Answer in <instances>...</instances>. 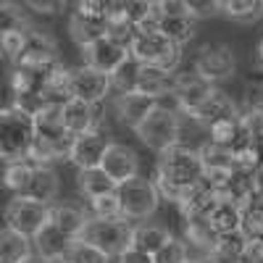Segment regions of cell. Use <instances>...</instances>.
<instances>
[{"instance_id": "cell-1", "label": "cell", "mask_w": 263, "mask_h": 263, "mask_svg": "<svg viewBox=\"0 0 263 263\" xmlns=\"http://www.w3.org/2000/svg\"><path fill=\"white\" fill-rule=\"evenodd\" d=\"M205 179L203 174V163H200V156H197V147H187V145H177L166 153L158 156V163H156V182L161 197L171 200L174 205H179L182 195L200 184Z\"/></svg>"}, {"instance_id": "cell-2", "label": "cell", "mask_w": 263, "mask_h": 263, "mask_svg": "<svg viewBox=\"0 0 263 263\" xmlns=\"http://www.w3.org/2000/svg\"><path fill=\"white\" fill-rule=\"evenodd\" d=\"M34 137V116L18 111V108H3V114H0V156L6 163L27 161Z\"/></svg>"}, {"instance_id": "cell-3", "label": "cell", "mask_w": 263, "mask_h": 263, "mask_svg": "<svg viewBox=\"0 0 263 263\" xmlns=\"http://www.w3.org/2000/svg\"><path fill=\"white\" fill-rule=\"evenodd\" d=\"M111 27V16H108V3L103 0H82L74 3L69 13V37L82 50L92 42L103 40Z\"/></svg>"}, {"instance_id": "cell-4", "label": "cell", "mask_w": 263, "mask_h": 263, "mask_svg": "<svg viewBox=\"0 0 263 263\" xmlns=\"http://www.w3.org/2000/svg\"><path fill=\"white\" fill-rule=\"evenodd\" d=\"M135 135L140 137V142L145 147H150L153 153L161 156V153L182 145V114L171 111L166 105H158L156 111L142 121V126Z\"/></svg>"}, {"instance_id": "cell-5", "label": "cell", "mask_w": 263, "mask_h": 263, "mask_svg": "<svg viewBox=\"0 0 263 263\" xmlns=\"http://www.w3.org/2000/svg\"><path fill=\"white\" fill-rule=\"evenodd\" d=\"M84 242H90L92 248L103 250L105 255H111L119 260L132 245H135V227L126 218H116V221H105V218H92L84 227L82 237Z\"/></svg>"}, {"instance_id": "cell-6", "label": "cell", "mask_w": 263, "mask_h": 263, "mask_svg": "<svg viewBox=\"0 0 263 263\" xmlns=\"http://www.w3.org/2000/svg\"><path fill=\"white\" fill-rule=\"evenodd\" d=\"M132 58L142 66H158L168 74H177L182 63V48L177 42H171L166 34H161L158 29H147L132 45Z\"/></svg>"}, {"instance_id": "cell-7", "label": "cell", "mask_w": 263, "mask_h": 263, "mask_svg": "<svg viewBox=\"0 0 263 263\" xmlns=\"http://www.w3.org/2000/svg\"><path fill=\"white\" fill-rule=\"evenodd\" d=\"M213 92H216V87L211 82H205L203 77H197L195 71H177L174 74L171 92L158 105H166V108H171V111H177V114L192 116Z\"/></svg>"}, {"instance_id": "cell-8", "label": "cell", "mask_w": 263, "mask_h": 263, "mask_svg": "<svg viewBox=\"0 0 263 263\" xmlns=\"http://www.w3.org/2000/svg\"><path fill=\"white\" fill-rule=\"evenodd\" d=\"M119 197H121V211L126 221H150V216L158 211L161 203V192L156 187V182L147 177H135L126 184L119 187Z\"/></svg>"}, {"instance_id": "cell-9", "label": "cell", "mask_w": 263, "mask_h": 263, "mask_svg": "<svg viewBox=\"0 0 263 263\" xmlns=\"http://www.w3.org/2000/svg\"><path fill=\"white\" fill-rule=\"evenodd\" d=\"M192 71L216 87V84L229 82L234 77L237 55H234V50L227 45V42H205V45L195 53Z\"/></svg>"}, {"instance_id": "cell-10", "label": "cell", "mask_w": 263, "mask_h": 263, "mask_svg": "<svg viewBox=\"0 0 263 263\" xmlns=\"http://www.w3.org/2000/svg\"><path fill=\"white\" fill-rule=\"evenodd\" d=\"M50 224V205L34 203L29 197H11L6 205V227L34 239L42 229Z\"/></svg>"}, {"instance_id": "cell-11", "label": "cell", "mask_w": 263, "mask_h": 263, "mask_svg": "<svg viewBox=\"0 0 263 263\" xmlns=\"http://www.w3.org/2000/svg\"><path fill=\"white\" fill-rule=\"evenodd\" d=\"M197 156H200V163H203L205 182L213 184L218 192H224V187L229 184V179L234 177V171H237L232 150H227L221 145L205 140L200 147H197Z\"/></svg>"}, {"instance_id": "cell-12", "label": "cell", "mask_w": 263, "mask_h": 263, "mask_svg": "<svg viewBox=\"0 0 263 263\" xmlns=\"http://www.w3.org/2000/svg\"><path fill=\"white\" fill-rule=\"evenodd\" d=\"M129 58H132V53H129L126 48H121L119 42L111 40L108 34H105L103 40L92 42V45L82 48V61H84V66H90V69H95V71H103V74H108V77H114Z\"/></svg>"}, {"instance_id": "cell-13", "label": "cell", "mask_w": 263, "mask_h": 263, "mask_svg": "<svg viewBox=\"0 0 263 263\" xmlns=\"http://www.w3.org/2000/svg\"><path fill=\"white\" fill-rule=\"evenodd\" d=\"M111 90H114V79L108 74L95 71V69H90V66L71 69V98L84 100L90 105H98L111 95Z\"/></svg>"}, {"instance_id": "cell-14", "label": "cell", "mask_w": 263, "mask_h": 263, "mask_svg": "<svg viewBox=\"0 0 263 263\" xmlns=\"http://www.w3.org/2000/svg\"><path fill=\"white\" fill-rule=\"evenodd\" d=\"M108 147H111V140L103 129H95L90 135H82V137H74V145H71V153H69V161L77 166V171H90V168H100L103 166V158Z\"/></svg>"}, {"instance_id": "cell-15", "label": "cell", "mask_w": 263, "mask_h": 263, "mask_svg": "<svg viewBox=\"0 0 263 263\" xmlns=\"http://www.w3.org/2000/svg\"><path fill=\"white\" fill-rule=\"evenodd\" d=\"M100 168L121 187L129 179L140 177V156H137L135 147H129L124 142H111V147H108Z\"/></svg>"}, {"instance_id": "cell-16", "label": "cell", "mask_w": 263, "mask_h": 263, "mask_svg": "<svg viewBox=\"0 0 263 263\" xmlns=\"http://www.w3.org/2000/svg\"><path fill=\"white\" fill-rule=\"evenodd\" d=\"M182 239L190 250V260H205L213 255L216 242H218V234L211 227L208 218H195V221H184L182 227Z\"/></svg>"}, {"instance_id": "cell-17", "label": "cell", "mask_w": 263, "mask_h": 263, "mask_svg": "<svg viewBox=\"0 0 263 263\" xmlns=\"http://www.w3.org/2000/svg\"><path fill=\"white\" fill-rule=\"evenodd\" d=\"M58 42L48 29H40L37 24L27 27V45H24V55L21 63L27 66H50L58 63Z\"/></svg>"}, {"instance_id": "cell-18", "label": "cell", "mask_w": 263, "mask_h": 263, "mask_svg": "<svg viewBox=\"0 0 263 263\" xmlns=\"http://www.w3.org/2000/svg\"><path fill=\"white\" fill-rule=\"evenodd\" d=\"M218 200H221V192L203 179L200 184L190 187V190L182 195V200H179L177 208H179V213H182L184 221H195V218H208Z\"/></svg>"}, {"instance_id": "cell-19", "label": "cell", "mask_w": 263, "mask_h": 263, "mask_svg": "<svg viewBox=\"0 0 263 263\" xmlns=\"http://www.w3.org/2000/svg\"><path fill=\"white\" fill-rule=\"evenodd\" d=\"M158 103L156 100H150L145 95H137V92H129V95H116L114 98V114L119 119L121 126L132 129V132H137L142 126V121L156 111Z\"/></svg>"}, {"instance_id": "cell-20", "label": "cell", "mask_w": 263, "mask_h": 263, "mask_svg": "<svg viewBox=\"0 0 263 263\" xmlns=\"http://www.w3.org/2000/svg\"><path fill=\"white\" fill-rule=\"evenodd\" d=\"M61 116H63V126L69 129L74 137H82V135H90V132H95V129H103L98 105H90V103L77 100V98L63 103Z\"/></svg>"}, {"instance_id": "cell-21", "label": "cell", "mask_w": 263, "mask_h": 263, "mask_svg": "<svg viewBox=\"0 0 263 263\" xmlns=\"http://www.w3.org/2000/svg\"><path fill=\"white\" fill-rule=\"evenodd\" d=\"M239 114H242L239 103H237L229 92H224V90H218V87H216V92H213L200 108H197L190 119L197 121L200 126H205V129H211L213 124L224 121V119H232V116H239Z\"/></svg>"}, {"instance_id": "cell-22", "label": "cell", "mask_w": 263, "mask_h": 263, "mask_svg": "<svg viewBox=\"0 0 263 263\" xmlns=\"http://www.w3.org/2000/svg\"><path fill=\"white\" fill-rule=\"evenodd\" d=\"M50 221L61 232L79 239L84 227L92 221V213H90V208H84V205H79L74 200H58L55 205H50Z\"/></svg>"}, {"instance_id": "cell-23", "label": "cell", "mask_w": 263, "mask_h": 263, "mask_svg": "<svg viewBox=\"0 0 263 263\" xmlns=\"http://www.w3.org/2000/svg\"><path fill=\"white\" fill-rule=\"evenodd\" d=\"M34 253L42 255V258H48L50 263H66V258H69L71 253V245L77 242L74 237H69L66 232H61L53 221L42 229L34 239Z\"/></svg>"}, {"instance_id": "cell-24", "label": "cell", "mask_w": 263, "mask_h": 263, "mask_svg": "<svg viewBox=\"0 0 263 263\" xmlns=\"http://www.w3.org/2000/svg\"><path fill=\"white\" fill-rule=\"evenodd\" d=\"M58 195H61V179L53 171V166H34V174L24 195H18V197H29V200L42 203V205H55Z\"/></svg>"}, {"instance_id": "cell-25", "label": "cell", "mask_w": 263, "mask_h": 263, "mask_svg": "<svg viewBox=\"0 0 263 263\" xmlns=\"http://www.w3.org/2000/svg\"><path fill=\"white\" fill-rule=\"evenodd\" d=\"M171 84H174V74L158 69V66H142L140 63V74H137V95H145L150 100L161 103L168 92H171Z\"/></svg>"}, {"instance_id": "cell-26", "label": "cell", "mask_w": 263, "mask_h": 263, "mask_svg": "<svg viewBox=\"0 0 263 263\" xmlns=\"http://www.w3.org/2000/svg\"><path fill=\"white\" fill-rule=\"evenodd\" d=\"M208 221H211V227L216 229L218 237L242 232V205L229 200V197H221V200L216 203V208L211 211Z\"/></svg>"}, {"instance_id": "cell-27", "label": "cell", "mask_w": 263, "mask_h": 263, "mask_svg": "<svg viewBox=\"0 0 263 263\" xmlns=\"http://www.w3.org/2000/svg\"><path fill=\"white\" fill-rule=\"evenodd\" d=\"M174 239V234H171V229L166 227V224H161V221H140V224H135V248H140V250H145V253H150V255H156L163 245H168Z\"/></svg>"}, {"instance_id": "cell-28", "label": "cell", "mask_w": 263, "mask_h": 263, "mask_svg": "<svg viewBox=\"0 0 263 263\" xmlns=\"http://www.w3.org/2000/svg\"><path fill=\"white\" fill-rule=\"evenodd\" d=\"M77 190L87 203L98 200L103 195H111L119 190V184L108 177L103 168H90V171H77Z\"/></svg>"}, {"instance_id": "cell-29", "label": "cell", "mask_w": 263, "mask_h": 263, "mask_svg": "<svg viewBox=\"0 0 263 263\" xmlns=\"http://www.w3.org/2000/svg\"><path fill=\"white\" fill-rule=\"evenodd\" d=\"M29 255H34V242L29 237L6 227L3 234H0V260L3 263H24Z\"/></svg>"}, {"instance_id": "cell-30", "label": "cell", "mask_w": 263, "mask_h": 263, "mask_svg": "<svg viewBox=\"0 0 263 263\" xmlns=\"http://www.w3.org/2000/svg\"><path fill=\"white\" fill-rule=\"evenodd\" d=\"M248 250H250V239H248L242 232L224 234V237H218L216 250H213V255L208 258V263H234V260H239V258H245Z\"/></svg>"}, {"instance_id": "cell-31", "label": "cell", "mask_w": 263, "mask_h": 263, "mask_svg": "<svg viewBox=\"0 0 263 263\" xmlns=\"http://www.w3.org/2000/svg\"><path fill=\"white\" fill-rule=\"evenodd\" d=\"M156 29L161 34H166L171 42H177L179 48H184L197 32V21L192 16H168V18H158Z\"/></svg>"}, {"instance_id": "cell-32", "label": "cell", "mask_w": 263, "mask_h": 263, "mask_svg": "<svg viewBox=\"0 0 263 263\" xmlns=\"http://www.w3.org/2000/svg\"><path fill=\"white\" fill-rule=\"evenodd\" d=\"M221 16L234 24H255L263 16V0H221Z\"/></svg>"}, {"instance_id": "cell-33", "label": "cell", "mask_w": 263, "mask_h": 263, "mask_svg": "<svg viewBox=\"0 0 263 263\" xmlns=\"http://www.w3.org/2000/svg\"><path fill=\"white\" fill-rule=\"evenodd\" d=\"M208 140L216 142V145H221L227 150H232L239 140L245 137V126H242V114L239 116H232V119H224V121H218L208 129Z\"/></svg>"}, {"instance_id": "cell-34", "label": "cell", "mask_w": 263, "mask_h": 263, "mask_svg": "<svg viewBox=\"0 0 263 263\" xmlns=\"http://www.w3.org/2000/svg\"><path fill=\"white\" fill-rule=\"evenodd\" d=\"M24 45H27V27H3V32H0V48H3L8 69L21 63Z\"/></svg>"}, {"instance_id": "cell-35", "label": "cell", "mask_w": 263, "mask_h": 263, "mask_svg": "<svg viewBox=\"0 0 263 263\" xmlns=\"http://www.w3.org/2000/svg\"><path fill=\"white\" fill-rule=\"evenodd\" d=\"M242 234L250 242L263 239V200L258 195L242 205Z\"/></svg>"}, {"instance_id": "cell-36", "label": "cell", "mask_w": 263, "mask_h": 263, "mask_svg": "<svg viewBox=\"0 0 263 263\" xmlns=\"http://www.w3.org/2000/svg\"><path fill=\"white\" fill-rule=\"evenodd\" d=\"M34 161H16V163H6V187L18 197V195H24L29 179H32V174H34Z\"/></svg>"}, {"instance_id": "cell-37", "label": "cell", "mask_w": 263, "mask_h": 263, "mask_svg": "<svg viewBox=\"0 0 263 263\" xmlns=\"http://www.w3.org/2000/svg\"><path fill=\"white\" fill-rule=\"evenodd\" d=\"M92 218H105V221H116V218H124V211H121V197H119V190L111 192V195H103L98 200L87 203Z\"/></svg>"}, {"instance_id": "cell-38", "label": "cell", "mask_w": 263, "mask_h": 263, "mask_svg": "<svg viewBox=\"0 0 263 263\" xmlns=\"http://www.w3.org/2000/svg\"><path fill=\"white\" fill-rule=\"evenodd\" d=\"M66 263H114V258L105 255L98 248H92L90 242H84V239H77L71 245V253L66 258Z\"/></svg>"}, {"instance_id": "cell-39", "label": "cell", "mask_w": 263, "mask_h": 263, "mask_svg": "<svg viewBox=\"0 0 263 263\" xmlns=\"http://www.w3.org/2000/svg\"><path fill=\"white\" fill-rule=\"evenodd\" d=\"M137 74H140V63L135 58H129L121 69L111 77L114 79V90H119V95H129L137 90Z\"/></svg>"}, {"instance_id": "cell-40", "label": "cell", "mask_w": 263, "mask_h": 263, "mask_svg": "<svg viewBox=\"0 0 263 263\" xmlns=\"http://www.w3.org/2000/svg\"><path fill=\"white\" fill-rule=\"evenodd\" d=\"M156 263H187L190 260V250L184 245V239H177L174 237L168 245H163L156 255H153Z\"/></svg>"}, {"instance_id": "cell-41", "label": "cell", "mask_w": 263, "mask_h": 263, "mask_svg": "<svg viewBox=\"0 0 263 263\" xmlns=\"http://www.w3.org/2000/svg\"><path fill=\"white\" fill-rule=\"evenodd\" d=\"M187 3H190V16L195 21L221 16V0H187Z\"/></svg>"}, {"instance_id": "cell-42", "label": "cell", "mask_w": 263, "mask_h": 263, "mask_svg": "<svg viewBox=\"0 0 263 263\" xmlns=\"http://www.w3.org/2000/svg\"><path fill=\"white\" fill-rule=\"evenodd\" d=\"M242 126L250 140L263 150V111H242Z\"/></svg>"}, {"instance_id": "cell-43", "label": "cell", "mask_w": 263, "mask_h": 263, "mask_svg": "<svg viewBox=\"0 0 263 263\" xmlns=\"http://www.w3.org/2000/svg\"><path fill=\"white\" fill-rule=\"evenodd\" d=\"M156 13H158V18L190 16V3H187V0H158V3H156Z\"/></svg>"}, {"instance_id": "cell-44", "label": "cell", "mask_w": 263, "mask_h": 263, "mask_svg": "<svg viewBox=\"0 0 263 263\" xmlns=\"http://www.w3.org/2000/svg\"><path fill=\"white\" fill-rule=\"evenodd\" d=\"M239 108L242 111H263V82L245 87V98L239 103Z\"/></svg>"}, {"instance_id": "cell-45", "label": "cell", "mask_w": 263, "mask_h": 263, "mask_svg": "<svg viewBox=\"0 0 263 263\" xmlns=\"http://www.w3.org/2000/svg\"><path fill=\"white\" fill-rule=\"evenodd\" d=\"M24 6L34 13H42V16H53V13H61V11L69 8L66 3H61V0H29Z\"/></svg>"}, {"instance_id": "cell-46", "label": "cell", "mask_w": 263, "mask_h": 263, "mask_svg": "<svg viewBox=\"0 0 263 263\" xmlns=\"http://www.w3.org/2000/svg\"><path fill=\"white\" fill-rule=\"evenodd\" d=\"M116 263H156V260H153L150 253H145V250H140V248L132 245V248H129Z\"/></svg>"}, {"instance_id": "cell-47", "label": "cell", "mask_w": 263, "mask_h": 263, "mask_svg": "<svg viewBox=\"0 0 263 263\" xmlns=\"http://www.w3.org/2000/svg\"><path fill=\"white\" fill-rule=\"evenodd\" d=\"M255 195L263 200V166L258 168V174H255Z\"/></svg>"}, {"instance_id": "cell-48", "label": "cell", "mask_w": 263, "mask_h": 263, "mask_svg": "<svg viewBox=\"0 0 263 263\" xmlns=\"http://www.w3.org/2000/svg\"><path fill=\"white\" fill-rule=\"evenodd\" d=\"M24 263H50V260H48V258H42V255H37V253H34V255H29V258H27Z\"/></svg>"}, {"instance_id": "cell-49", "label": "cell", "mask_w": 263, "mask_h": 263, "mask_svg": "<svg viewBox=\"0 0 263 263\" xmlns=\"http://www.w3.org/2000/svg\"><path fill=\"white\" fill-rule=\"evenodd\" d=\"M258 63L263 66V40H260V45H258Z\"/></svg>"}, {"instance_id": "cell-50", "label": "cell", "mask_w": 263, "mask_h": 263, "mask_svg": "<svg viewBox=\"0 0 263 263\" xmlns=\"http://www.w3.org/2000/svg\"><path fill=\"white\" fill-rule=\"evenodd\" d=\"M234 263H253V260H250V258L245 255V258H239V260H234Z\"/></svg>"}, {"instance_id": "cell-51", "label": "cell", "mask_w": 263, "mask_h": 263, "mask_svg": "<svg viewBox=\"0 0 263 263\" xmlns=\"http://www.w3.org/2000/svg\"><path fill=\"white\" fill-rule=\"evenodd\" d=\"M187 263H205V260H187Z\"/></svg>"}]
</instances>
